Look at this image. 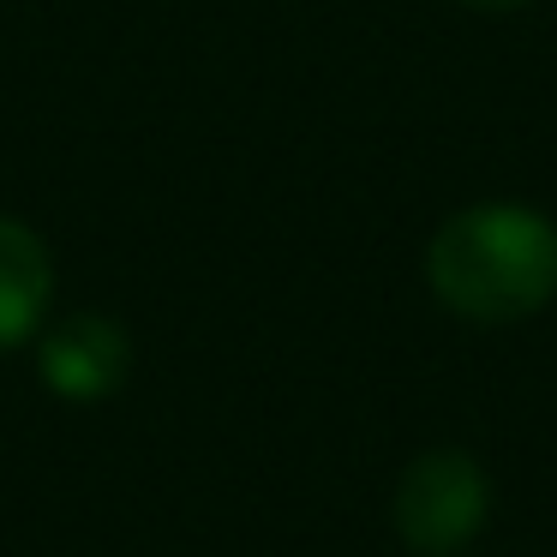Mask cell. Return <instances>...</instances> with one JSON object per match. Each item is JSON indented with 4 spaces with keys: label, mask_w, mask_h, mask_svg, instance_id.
<instances>
[{
    "label": "cell",
    "mask_w": 557,
    "mask_h": 557,
    "mask_svg": "<svg viewBox=\"0 0 557 557\" xmlns=\"http://www.w3.org/2000/svg\"><path fill=\"white\" fill-rule=\"evenodd\" d=\"M37 372L66 401H102L133 372V342L114 318H97V312L61 318V324H42L37 336Z\"/></svg>",
    "instance_id": "cell-3"
},
{
    "label": "cell",
    "mask_w": 557,
    "mask_h": 557,
    "mask_svg": "<svg viewBox=\"0 0 557 557\" xmlns=\"http://www.w3.org/2000/svg\"><path fill=\"white\" fill-rule=\"evenodd\" d=\"M461 7H480V13H516V7H528V0H461Z\"/></svg>",
    "instance_id": "cell-5"
},
{
    "label": "cell",
    "mask_w": 557,
    "mask_h": 557,
    "mask_svg": "<svg viewBox=\"0 0 557 557\" xmlns=\"http://www.w3.org/2000/svg\"><path fill=\"white\" fill-rule=\"evenodd\" d=\"M432 294L473 324H516L557 294V228L521 205H473L432 234Z\"/></svg>",
    "instance_id": "cell-1"
},
{
    "label": "cell",
    "mask_w": 557,
    "mask_h": 557,
    "mask_svg": "<svg viewBox=\"0 0 557 557\" xmlns=\"http://www.w3.org/2000/svg\"><path fill=\"white\" fill-rule=\"evenodd\" d=\"M54 300V258L37 228L0 216V348H25L42 336Z\"/></svg>",
    "instance_id": "cell-4"
},
{
    "label": "cell",
    "mask_w": 557,
    "mask_h": 557,
    "mask_svg": "<svg viewBox=\"0 0 557 557\" xmlns=\"http://www.w3.org/2000/svg\"><path fill=\"white\" fill-rule=\"evenodd\" d=\"M485 468L461 449H425L396 485V533L425 557H449L485 528Z\"/></svg>",
    "instance_id": "cell-2"
}]
</instances>
